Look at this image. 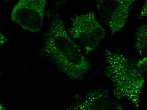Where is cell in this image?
<instances>
[{
	"mask_svg": "<svg viewBox=\"0 0 147 110\" xmlns=\"http://www.w3.org/2000/svg\"><path fill=\"white\" fill-rule=\"evenodd\" d=\"M47 16L49 23L42 54L70 79H82L90 70V63L68 34L59 14L49 12Z\"/></svg>",
	"mask_w": 147,
	"mask_h": 110,
	"instance_id": "6da1fadb",
	"label": "cell"
},
{
	"mask_svg": "<svg viewBox=\"0 0 147 110\" xmlns=\"http://www.w3.org/2000/svg\"><path fill=\"white\" fill-rule=\"evenodd\" d=\"M123 109L109 92L103 89L89 90L78 95L68 109L73 110H116Z\"/></svg>",
	"mask_w": 147,
	"mask_h": 110,
	"instance_id": "8992f818",
	"label": "cell"
},
{
	"mask_svg": "<svg viewBox=\"0 0 147 110\" xmlns=\"http://www.w3.org/2000/svg\"><path fill=\"white\" fill-rule=\"evenodd\" d=\"M3 1H4L5 2H7L8 0H3Z\"/></svg>",
	"mask_w": 147,
	"mask_h": 110,
	"instance_id": "30bf717a",
	"label": "cell"
},
{
	"mask_svg": "<svg viewBox=\"0 0 147 110\" xmlns=\"http://www.w3.org/2000/svg\"><path fill=\"white\" fill-rule=\"evenodd\" d=\"M47 0H18L11 14V20L31 33L40 32L44 24Z\"/></svg>",
	"mask_w": 147,
	"mask_h": 110,
	"instance_id": "277c9868",
	"label": "cell"
},
{
	"mask_svg": "<svg viewBox=\"0 0 147 110\" xmlns=\"http://www.w3.org/2000/svg\"><path fill=\"white\" fill-rule=\"evenodd\" d=\"M137 64L145 76L147 77V58H141L137 62Z\"/></svg>",
	"mask_w": 147,
	"mask_h": 110,
	"instance_id": "ba28073f",
	"label": "cell"
},
{
	"mask_svg": "<svg viewBox=\"0 0 147 110\" xmlns=\"http://www.w3.org/2000/svg\"><path fill=\"white\" fill-rule=\"evenodd\" d=\"M70 35L77 40L88 55L97 47L105 36V31L97 19L94 11L76 14L71 18Z\"/></svg>",
	"mask_w": 147,
	"mask_h": 110,
	"instance_id": "3957f363",
	"label": "cell"
},
{
	"mask_svg": "<svg viewBox=\"0 0 147 110\" xmlns=\"http://www.w3.org/2000/svg\"><path fill=\"white\" fill-rule=\"evenodd\" d=\"M138 0H97V12L114 35L124 28L133 4Z\"/></svg>",
	"mask_w": 147,
	"mask_h": 110,
	"instance_id": "5b68a950",
	"label": "cell"
},
{
	"mask_svg": "<svg viewBox=\"0 0 147 110\" xmlns=\"http://www.w3.org/2000/svg\"><path fill=\"white\" fill-rule=\"evenodd\" d=\"M138 17L140 19H142L147 18V0H146L145 1L139 13Z\"/></svg>",
	"mask_w": 147,
	"mask_h": 110,
	"instance_id": "9c48e42d",
	"label": "cell"
},
{
	"mask_svg": "<svg viewBox=\"0 0 147 110\" xmlns=\"http://www.w3.org/2000/svg\"><path fill=\"white\" fill-rule=\"evenodd\" d=\"M105 56V76L112 84L114 96L118 100H127L138 109L145 75L137 63L118 51L107 49Z\"/></svg>",
	"mask_w": 147,
	"mask_h": 110,
	"instance_id": "7a4b0ae2",
	"label": "cell"
},
{
	"mask_svg": "<svg viewBox=\"0 0 147 110\" xmlns=\"http://www.w3.org/2000/svg\"><path fill=\"white\" fill-rule=\"evenodd\" d=\"M134 47L142 58H147V25L141 24L134 35Z\"/></svg>",
	"mask_w": 147,
	"mask_h": 110,
	"instance_id": "52a82bcc",
	"label": "cell"
}]
</instances>
